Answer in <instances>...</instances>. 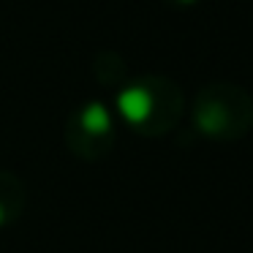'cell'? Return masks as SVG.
Instances as JSON below:
<instances>
[{"label": "cell", "mask_w": 253, "mask_h": 253, "mask_svg": "<svg viewBox=\"0 0 253 253\" xmlns=\"http://www.w3.org/2000/svg\"><path fill=\"white\" fill-rule=\"evenodd\" d=\"M153 106H155V98L144 84H128L126 90L117 93V109H120V115L126 117L128 123H133V126L147 120V117L153 115Z\"/></svg>", "instance_id": "cell-1"}, {"label": "cell", "mask_w": 253, "mask_h": 253, "mask_svg": "<svg viewBox=\"0 0 253 253\" xmlns=\"http://www.w3.org/2000/svg\"><path fill=\"white\" fill-rule=\"evenodd\" d=\"M79 126L90 133V136H104L112 131V112L106 109L101 101H90L79 115Z\"/></svg>", "instance_id": "cell-2"}, {"label": "cell", "mask_w": 253, "mask_h": 253, "mask_svg": "<svg viewBox=\"0 0 253 253\" xmlns=\"http://www.w3.org/2000/svg\"><path fill=\"white\" fill-rule=\"evenodd\" d=\"M226 120H229V115H226V109L220 104H204V106H199V112H196V126L202 128L204 133H210V136L223 131Z\"/></svg>", "instance_id": "cell-3"}, {"label": "cell", "mask_w": 253, "mask_h": 253, "mask_svg": "<svg viewBox=\"0 0 253 253\" xmlns=\"http://www.w3.org/2000/svg\"><path fill=\"white\" fill-rule=\"evenodd\" d=\"M6 223V207H3V202H0V226Z\"/></svg>", "instance_id": "cell-4"}, {"label": "cell", "mask_w": 253, "mask_h": 253, "mask_svg": "<svg viewBox=\"0 0 253 253\" xmlns=\"http://www.w3.org/2000/svg\"><path fill=\"white\" fill-rule=\"evenodd\" d=\"M180 3H196V0H180Z\"/></svg>", "instance_id": "cell-5"}]
</instances>
